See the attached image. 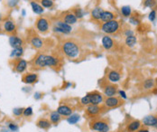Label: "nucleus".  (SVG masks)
Instances as JSON below:
<instances>
[{
	"mask_svg": "<svg viewBox=\"0 0 157 132\" xmlns=\"http://www.w3.org/2000/svg\"><path fill=\"white\" fill-rule=\"evenodd\" d=\"M61 49L65 57L69 60H77L81 57V46L77 41L73 39H68L63 41L61 43Z\"/></svg>",
	"mask_w": 157,
	"mask_h": 132,
	"instance_id": "obj_1",
	"label": "nucleus"
},
{
	"mask_svg": "<svg viewBox=\"0 0 157 132\" xmlns=\"http://www.w3.org/2000/svg\"><path fill=\"white\" fill-rule=\"evenodd\" d=\"M90 128L96 132H109V123L107 119L97 117L90 120Z\"/></svg>",
	"mask_w": 157,
	"mask_h": 132,
	"instance_id": "obj_2",
	"label": "nucleus"
},
{
	"mask_svg": "<svg viewBox=\"0 0 157 132\" xmlns=\"http://www.w3.org/2000/svg\"><path fill=\"white\" fill-rule=\"evenodd\" d=\"M105 108L104 104H100V105H92L90 104L87 106L86 110H85V118H88L90 120L95 119L97 117H98L101 113H102V109Z\"/></svg>",
	"mask_w": 157,
	"mask_h": 132,
	"instance_id": "obj_3",
	"label": "nucleus"
},
{
	"mask_svg": "<svg viewBox=\"0 0 157 132\" xmlns=\"http://www.w3.org/2000/svg\"><path fill=\"white\" fill-rule=\"evenodd\" d=\"M120 28V24L116 20H111L109 22H105L101 25V31L107 34H114L118 32Z\"/></svg>",
	"mask_w": 157,
	"mask_h": 132,
	"instance_id": "obj_4",
	"label": "nucleus"
},
{
	"mask_svg": "<svg viewBox=\"0 0 157 132\" xmlns=\"http://www.w3.org/2000/svg\"><path fill=\"white\" fill-rule=\"evenodd\" d=\"M123 100L117 96H113V97H107L104 99V106L107 109H113V108H117L123 104Z\"/></svg>",
	"mask_w": 157,
	"mask_h": 132,
	"instance_id": "obj_5",
	"label": "nucleus"
},
{
	"mask_svg": "<svg viewBox=\"0 0 157 132\" xmlns=\"http://www.w3.org/2000/svg\"><path fill=\"white\" fill-rule=\"evenodd\" d=\"M46 60H47V54H43V53L38 54L36 57L33 60V68L34 69H43V68L47 67Z\"/></svg>",
	"mask_w": 157,
	"mask_h": 132,
	"instance_id": "obj_6",
	"label": "nucleus"
},
{
	"mask_svg": "<svg viewBox=\"0 0 157 132\" xmlns=\"http://www.w3.org/2000/svg\"><path fill=\"white\" fill-rule=\"evenodd\" d=\"M35 26L38 32L45 34L50 29V23L45 17H39L35 22Z\"/></svg>",
	"mask_w": 157,
	"mask_h": 132,
	"instance_id": "obj_7",
	"label": "nucleus"
},
{
	"mask_svg": "<svg viewBox=\"0 0 157 132\" xmlns=\"http://www.w3.org/2000/svg\"><path fill=\"white\" fill-rule=\"evenodd\" d=\"M90 98V103L92 105H100L104 102V97L98 90H93L88 93Z\"/></svg>",
	"mask_w": 157,
	"mask_h": 132,
	"instance_id": "obj_8",
	"label": "nucleus"
},
{
	"mask_svg": "<svg viewBox=\"0 0 157 132\" xmlns=\"http://www.w3.org/2000/svg\"><path fill=\"white\" fill-rule=\"evenodd\" d=\"M63 22L67 23L68 25H74L77 23L78 21V18L76 17V15L73 14V12L72 11H67V12H64L61 15V19Z\"/></svg>",
	"mask_w": 157,
	"mask_h": 132,
	"instance_id": "obj_9",
	"label": "nucleus"
},
{
	"mask_svg": "<svg viewBox=\"0 0 157 132\" xmlns=\"http://www.w3.org/2000/svg\"><path fill=\"white\" fill-rule=\"evenodd\" d=\"M103 91L107 97L116 96V94L117 92V86L113 83H107L103 85Z\"/></svg>",
	"mask_w": 157,
	"mask_h": 132,
	"instance_id": "obj_10",
	"label": "nucleus"
},
{
	"mask_svg": "<svg viewBox=\"0 0 157 132\" xmlns=\"http://www.w3.org/2000/svg\"><path fill=\"white\" fill-rule=\"evenodd\" d=\"M27 68V62L23 59H14V69L15 71L22 73Z\"/></svg>",
	"mask_w": 157,
	"mask_h": 132,
	"instance_id": "obj_11",
	"label": "nucleus"
},
{
	"mask_svg": "<svg viewBox=\"0 0 157 132\" xmlns=\"http://www.w3.org/2000/svg\"><path fill=\"white\" fill-rule=\"evenodd\" d=\"M57 112L61 116L69 117V116H71L72 114L73 108L72 106L68 105V104H62V105L59 106V108L57 109Z\"/></svg>",
	"mask_w": 157,
	"mask_h": 132,
	"instance_id": "obj_12",
	"label": "nucleus"
},
{
	"mask_svg": "<svg viewBox=\"0 0 157 132\" xmlns=\"http://www.w3.org/2000/svg\"><path fill=\"white\" fill-rule=\"evenodd\" d=\"M55 26L59 27L62 32H63V34H71L72 31V27L71 25H68L67 23L63 22L62 20H58L55 22Z\"/></svg>",
	"mask_w": 157,
	"mask_h": 132,
	"instance_id": "obj_13",
	"label": "nucleus"
},
{
	"mask_svg": "<svg viewBox=\"0 0 157 132\" xmlns=\"http://www.w3.org/2000/svg\"><path fill=\"white\" fill-rule=\"evenodd\" d=\"M9 44L14 49H15V48L22 47L23 44H24V41L21 38H19V37L15 36V35H11L9 37Z\"/></svg>",
	"mask_w": 157,
	"mask_h": 132,
	"instance_id": "obj_14",
	"label": "nucleus"
},
{
	"mask_svg": "<svg viewBox=\"0 0 157 132\" xmlns=\"http://www.w3.org/2000/svg\"><path fill=\"white\" fill-rule=\"evenodd\" d=\"M102 46L106 50H110L114 46V40L109 35H105L102 38Z\"/></svg>",
	"mask_w": 157,
	"mask_h": 132,
	"instance_id": "obj_15",
	"label": "nucleus"
},
{
	"mask_svg": "<svg viewBox=\"0 0 157 132\" xmlns=\"http://www.w3.org/2000/svg\"><path fill=\"white\" fill-rule=\"evenodd\" d=\"M37 79H38V75L36 73H27V74L24 75L22 80L25 83L32 84V83H34L35 82H37Z\"/></svg>",
	"mask_w": 157,
	"mask_h": 132,
	"instance_id": "obj_16",
	"label": "nucleus"
},
{
	"mask_svg": "<svg viewBox=\"0 0 157 132\" xmlns=\"http://www.w3.org/2000/svg\"><path fill=\"white\" fill-rule=\"evenodd\" d=\"M30 43L32 44L33 47L36 48V49H41L43 45H44V43H43V40L39 36H33L31 40H30Z\"/></svg>",
	"mask_w": 157,
	"mask_h": 132,
	"instance_id": "obj_17",
	"label": "nucleus"
},
{
	"mask_svg": "<svg viewBox=\"0 0 157 132\" xmlns=\"http://www.w3.org/2000/svg\"><path fill=\"white\" fill-rule=\"evenodd\" d=\"M141 127V121L140 120H132L129 122V124L127 127V132H136Z\"/></svg>",
	"mask_w": 157,
	"mask_h": 132,
	"instance_id": "obj_18",
	"label": "nucleus"
},
{
	"mask_svg": "<svg viewBox=\"0 0 157 132\" xmlns=\"http://www.w3.org/2000/svg\"><path fill=\"white\" fill-rule=\"evenodd\" d=\"M121 78V75L118 71H115V70H112V71H109V73H108V79H109V82H112V83H115V82H117Z\"/></svg>",
	"mask_w": 157,
	"mask_h": 132,
	"instance_id": "obj_19",
	"label": "nucleus"
},
{
	"mask_svg": "<svg viewBox=\"0 0 157 132\" xmlns=\"http://www.w3.org/2000/svg\"><path fill=\"white\" fill-rule=\"evenodd\" d=\"M103 11H104V10H103L100 7H97L93 8L92 11H91V14H90L91 18H92L94 21H97V22H98V21H100Z\"/></svg>",
	"mask_w": 157,
	"mask_h": 132,
	"instance_id": "obj_20",
	"label": "nucleus"
},
{
	"mask_svg": "<svg viewBox=\"0 0 157 132\" xmlns=\"http://www.w3.org/2000/svg\"><path fill=\"white\" fill-rule=\"evenodd\" d=\"M142 123L146 127H155L157 124V118L154 116H146L143 119Z\"/></svg>",
	"mask_w": 157,
	"mask_h": 132,
	"instance_id": "obj_21",
	"label": "nucleus"
},
{
	"mask_svg": "<svg viewBox=\"0 0 157 132\" xmlns=\"http://www.w3.org/2000/svg\"><path fill=\"white\" fill-rule=\"evenodd\" d=\"M115 17H116V15H115L114 13H112V12H110V11H103L100 21H102L103 23L109 22V21L114 20Z\"/></svg>",
	"mask_w": 157,
	"mask_h": 132,
	"instance_id": "obj_22",
	"label": "nucleus"
},
{
	"mask_svg": "<svg viewBox=\"0 0 157 132\" xmlns=\"http://www.w3.org/2000/svg\"><path fill=\"white\" fill-rule=\"evenodd\" d=\"M4 29H5V31L7 33L12 34V33H14L15 31L16 26H15V24L12 20H7L4 23Z\"/></svg>",
	"mask_w": 157,
	"mask_h": 132,
	"instance_id": "obj_23",
	"label": "nucleus"
},
{
	"mask_svg": "<svg viewBox=\"0 0 157 132\" xmlns=\"http://www.w3.org/2000/svg\"><path fill=\"white\" fill-rule=\"evenodd\" d=\"M61 118H62V116L60 115L57 111H54V112H51V115H50V121H51L52 124L57 125V124H59L60 121L61 120Z\"/></svg>",
	"mask_w": 157,
	"mask_h": 132,
	"instance_id": "obj_24",
	"label": "nucleus"
},
{
	"mask_svg": "<svg viewBox=\"0 0 157 132\" xmlns=\"http://www.w3.org/2000/svg\"><path fill=\"white\" fill-rule=\"evenodd\" d=\"M31 7H32L33 11L35 13V14H37V15H41V14H43V11H44L43 7L41 5H39L38 3L34 2V1H32V2H31Z\"/></svg>",
	"mask_w": 157,
	"mask_h": 132,
	"instance_id": "obj_25",
	"label": "nucleus"
},
{
	"mask_svg": "<svg viewBox=\"0 0 157 132\" xmlns=\"http://www.w3.org/2000/svg\"><path fill=\"white\" fill-rule=\"evenodd\" d=\"M51 122L46 119H40L37 121V126L43 129H48L49 128H51Z\"/></svg>",
	"mask_w": 157,
	"mask_h": 132,
	"instance_id": "obj_26",
	"label": "nucleus"
},
{
	"mask_svg": "<svg viewBox=\"0 0 157 132\" xmlns=\"http://www.w3.org/2000/svg\"><path fill=\"white\" fill-rule=\"evenodd\" d=\"M137 42V39H136V37L135 35H131V36H127L126 37V44L128 46V47H134L135 45Z\"/></svg>",
	"mask_w": 157,
	"mask_h": 132,
	"instance_id": "obj_27",
	"label": "nucleus"
},
{
	"mask_svg": "<svg viewBox=\"0 0 157 132\" xmlns=\"http://www.w3.org/2000/svg\"><path fill=\"white\" fill-rule=\"evenodd\" d=\"M121 13L126 17H130L132 15V9L129 6H124L121 7Z\"/></svg>",
	"mask_w": 157,
	"mask_h": 132,
	"instance_id": "obj_28",
	"label": "nucleus"
},
{
	"mask_svg": "<svg viewBox=\"0 0 157 132\" xmlns=\"http://www.w3.org/2000/svg\"><path fill=\"white\" fill-rule=\"evenodd\" d=\"M54 3L52 0H41V6L45 8H51Z\"/></svg>",
	"mask_w": 157,
	"mask_h": 132,
	"instance_id": "obj_29",
	"label": "nucleus"
},
{
	"mask_svg": "<svg viewBox=\"0 0 157 132\" xmlns=\"http://www.w3.org/2000/svg\"><path fill=\"white\" fill-rule=\"evenodd\" d=\"M68 122L69 124H76L79 120H80V115L78 114H74V115H71V116H69V118L67 119Z\"/></svg>",
	"mask_w": 157,
	"mask_h": 132,
	"instance_id": "obj_30",
	"label": "nucleus"
},
{
	"mask_svg": "<svg viewBox=\"0 0 157 132\" xmlns=\"http://www.w3.org/2000/svg\"><path fill=\"white\" fill-rule=\"evenodd\" d=\"M23 53H24V49H23V47L15 48V49H14V51H13L11 56H14V57H16V58H19V57H21V56H22Z\"/></svg>",
	"mask_w": 157,
	"mask_h": 132,
	"instance_id": "obj_31",
	"label": "nucleus"
},
{
	"mask_svg": "<svg viewBox=\"0 0 157 132\" xmlns=\"http://www.w3.org/2000/svg\"><path fill=\"white\" fill-rule=\"evenodd\" d=\"M144 5L145 7H149V8H153L155 7L156 5V1L155 0H145Z\"/></svg>",
	"mask_w": 157,
	"mask_h": 132,
	"instance_id": "obj_32",
	"label": "nucleus"
},
{
	"mask_svg": "<svg viewBox=\"0 0 157 132\" xmlns=\"http://www.w3.org/2000/svg\"><path fill=\"white\" fill-rule=\"evenodd\" d=\"M129 22L132 24V25H135V26H139L141 23L140 19L139 18H137L136 16H134V15H131L129 17Z\"/></svg>",
	"mask_w": 157,
	"mask_h": 132,
	"instance_id": "obj_33",
	"label": "nucleus"
},
{
	"mask_svg": "<svg viewBox=\"0 0 157 132\" xmlns=\"http://www.w3.org/2000/svg\"><path fill=\"white\" fill-rule=\"evenodd\" d=\"M73 14L76 15V17L78 18V19H81V18L84 16V14H83V11L81 8H75L73 10Z\"/></svg>",
	"mask_w": 157,
	"mask_h": 132,
	"instance_id": "obj_34",
	"label": "nucleus"
},
{
	"mask_svg": "<svg viewBox=\"0 0 157 132\" xmlns=\"http://www.w3.org/2000/svg\"><path fill=\"white\" fill-rule=\"evenodd\" d=\"M153 85H154V82H153V80H152V79H148V80H146V81L144 82V87H145V89H146V90L153 88Z\"/></svg>",
	"mask_w": 157,
	"mask_h": 132,
	"instance_id": "obj_35",
	"label": "nucleus"
},
{
	"mask_svg": "<svg viewBox=\"0 0 157 132\" xmlns=\"http://www.w3.org/2000/svg\"><path fill=\"white\" fill-rule=\"evenodd\" d=\"M80 103H81L82 106H88V105L90 104V98H89L88 94H87L85 97H83V98L80 100Z\"/></svg>",
	"mask_w": 157,
	"mask_h": 132,
	"instance_id": "obj_36",
	"label": "nucleus"
},
{
	"mask_svg": "<svg viewBox=\"0 0 157 132\" xmlns=\"http://www.w3.org/2000/svg\"><path fill=\"white\" fill-rule=\"evenodd\" d=\"M148 18H149V20H150L151 22H153V21L155 20V18H156V10H155V9H153V10L149 13Z\"/></svg>",
	"mask_w": 157,
	"mask_h": 132,
	"instance_id": "obj_37",
	"label": "nucleus"
},
{
	"mask_svg": "<svg viewBox=\"0 0 157 132\" xmlns=\"http://www.w3.org/2000/svg\"><path fill=\"white\" fill-rule=\"evenodd\" d=\"M23 114H24L25 117H30V116H32V115H33V109H32V108L29 107V108L25 109Z\"/></svg>",
	"mask_w": 157,
	"mask_h": 132,
	"instance_id": "obj_38",
	"label": "nucleus"
},
{
	"mask_svg": "<svg viewBox=\"0 0 157 132\" xmlns=\"http://www.w3.org/2000/svg\"><path fill=\"white\" fill-rule=\"evenodd\" d=\"M24 109H14L13 112H14V115L20 116L21 114H23V113H24Z\"/></svg>",
	"mask_w": 157,
	"mask_h": 132,
	"instance_id": "obj_39",
	"label": "nucleus"
},
{
	"mask_svg": "<svg viewBox=\"0 0 157 132\" xmlns=\"http://www.w3.org/2000/svg\"><path fill=\"white\" fill-rule=\"evenodd\" d=\"M124 34L126 35V37H127V36H131V35H135V34H134V32H133L131 29H127V30H126L125 33H124Z\"/></svg>",
	"mask_w": 157,
	"mask_h": 132,
	"instance_id": "obj_40",
	"label": "nucleus"
},
{
	"mask_svg": "<svg viewBox=\"0 0 157 132\" xmlns=\"http://www.w3.org/2000/svg\"><path fill=\"white\" fill-rule=\"evenodd\" d=\"M9 128H10L12 131H16L17 129H18V127H17L15 124L11 123V124H9Z\"/></svg>",
	"mask_w": 157,
	"mask_h": 132,
	"instance_id": "obj_41",
	"label": "nucleus"
},
{
	"mask_svg": "<svg viewBox=\"0 0 157 132\" xmlns=\"http://www.w3.org/2000/svg\"><path fill=\"white\" fill-rule=\"evenodd\" d=\"M137 132H149V129L147 128H139Z\"/></svg>",
	"mask_w": 157,
	"mask_h": 132,
	"instance_id": "obj_42",
	"label": "nucleus"
},
{
	"mask_svg": "<svg viewBox=\"0 0 157 132\" xmlns=\"http://www.w3.org/2000/svg\"><path fill=\"white\" fill-rule=\"evenodd\" d=\"M119 93L121 94V97H123L124 99H126V98H127V96H126V94H125V92H124V91L120 90V91H119Z\"/></svg>",
	"mask_w": 157,
	"mask_h": 132,
	"instance_id": "obj_43",
	"label": "nucleus"
},
{
	"mask_svg": "<svg viewBox=\"0 0 157 132\" xmlns=\"http://www.w3.org/2000/svg\"><path fill=\"white\" fill-rule=\"evenodd\" d=\"M155 83H156V85H157V79L155 80Z\"/></svg>",
	"mask_w": 157,
	"mask_h": 132,
	"instance_id": "obj_44",
	"label": "nucleus"
}]
</instances>
